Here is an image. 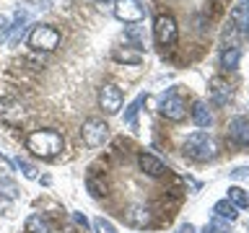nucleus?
Here are the masks:
<instances>
[{"label": "nucleus", "mask_w": 249, "mask_h": 233, "mask_svg": "<svg viewBox=\"0 0 249 233\" xmlns=\"http://www.w3.org/2000/svg\"><path fill=\"white\" fill-rule=\"evenodd\" d=\"M26 148L36 155V158H54V155L62 153L65 140H62V135L57 130H36L29 135Z\"/></svg>", "instance_id": "1"}, {"label": "nucleus", "mask_w": 249, "mask_h": 233, "mask_svg": "<svg viewBox=\"0 0 249 233\" xmlns=\"http://www.w3.org/2000/svg\"><path fill=\"white\" fill-rule=\"evenodd\" d=\"M215 153H218V145L202 130L192 132L184 140V155H190L192 161H210V158H215Z\"/></svg>", "instance_id": "2"}, {"label": "nucleus", "mask_w": 249, "mask_h": 233, "mask_svg": "<svg viewBox=\"0 0 249 233\" xmlns=\"http://www.w3.org/2000/svg\"><path fill=\"white\" fill-rule=\"evenodd\" d=\"M60 39L62 36L54 26H50V23H36L29 34V47L34 52H52L60 47Z\"/></svg>", "instance_id": "3"}, {"label": "nucleus", "mask_w": 249, "mask_h": 233, "mask_svg": "<svg viewBox=\"0 0 249 233\" xmlns=\"http://www.w3.org/2000/svg\"><path fill=\"white\" fill-rule=\"evenodd\" d=\"M159 114L163 116V119H169V122H182L187 116V101H184V96H182V93H177V91L163 93V99L159 104Z\"/></svg>", "instance_id": "4"}, {"label": "nucleus", "mask_w": 249, "mask_h": 233, "mask_svg": "<svg viewBox=\"0 0 249 233\" xmlns=\"http://www.w3.org/2000/svg\"><path fill=\"white\" fill-rule=\"evenodd\" d=\"M81 137H83V143L89 145V148L104 145V143H107V137H109V124H107L104 119H96V116H91V119H86V122H83Z\"/></svg>", "instance_id": "5"}, {"label": "nucleus", "mask_w": 249, "mask_h": 233, "mask_svg": "<svg viewBox=\"0 0 249 233\" xmlns=\"http://www.w3.org/2000/svg\"><path fill=\"white\" fill-rule=\"evenodd\" d=\"M153 34H156V42L163 44V47H171V44H174L177 36H179V26H177L174 16H169V13H159V16H156V21H153Z\"/></svg>", "instance_id": "6"}, {"label": "nucleus", "mask_w": 249, "mask_h": 233, "mask_svg": "<svg viewBox=\"0 0 249 233\" xmlns=\"http://www.w3.org/2000/svg\"><path fill=\"white\" fill-rule=\"evenodd\" d=\"M114 16H117V21H122V23H140L145 18V8L140 5V0H117Z\"/></svg>", "instance_id": "7"}, {"label": "nucleus", "mask_w": 249, "mask_h": 233, "mask_svg": "<svg viewBox=\"0 0 249 233\" xmlns=\"http://www.w3.org/2000/svg\"><path fill=\"white\" fill-rule=\"evenodd\" d=\"M99 106H101V112L104 114H117L122 109V91L117 88L114 83H104L99 88Z\"/></svg>", "instance_id": "8"}, {"label": "nucleus", "mask_w": 249, "mask_h": 233, "mask_svg": "<svg viewBox=\"0 0 249 233\" xmlns=\"http://www.w3.org/2000/svg\"><path fill=\"white\" fill-rule=\"evenodd\" d=\"M138 166H140V171H143V174H148V176H161L163 171H166V166H163L161 158H156L153 153H145V150L138 155Z\"/></svg>", "instance_id": "9"}, {"label": "nucleus", "mask_w": 249, "mask_h": 233, "mask_svg": "<svg viewBox=\"0 0 249 233\" xmlns=\"http://www.w3.org/2000/svg\"><path fill=\"white\" fill-rule=\"evenodd\" d=\"M122 217H124V223L135 225V228H143V225L151 223V213H148V207H143V205H130L122 213Z\"/></svg>", "instance_id": "10"}, {"label": "nucleus", "mask_w": 249, "mask_h": 233, "mask_svg": "<svg viewBox=\"0 0 249 233\" xmlns=\"http://www.w3.org/2000/svg\"><path fill=\"white\" fill-rule=\"evenodd\" d=\"M229 135H231V140H236L239 145H249V119H247V116H236V119H231Z\"/></svg>", "instance_id": "11"}, {"label": "nucleus", "mask_w": 249, "mask_h": 233, "mask_svg": "<svg viewBox=\"0 0 249 233\" xmlns=\"http://www.w3.org/2000/svg\"><path fill=\"white\" fill-rule=\"evenodd\" d=\"M192 122L197 124V127H210L213 124V114H210V109L205 101H195V106H192Z\"/></svg>", "instance_id": "12"}, {"label": "nucleus", "mask_w": 249, "mask_h": 233, "mask_svg": "<svg viewBox=\"0 0 249 233\" xmlns=\"http://www.w3.org/2000/svg\"><path fill=\"white\" fill-rule=\"evenodd\" d=\"M210 96H213V101L218 106H226L231 99V88L221 81V78H213V81H210Z\"/></svg>", "instance_id": "13"}, {"label": "nucleus", "mask_w": 249, "mask_h": 233, "mask_svg": "<svg viewBox=\"0 0 249 233\" xmlns=\"http://www.w3.org/2000/svg\"><path fill=\"white\" fill-rule=\"evenodd\" d=\"M239 62H241V50H239V47H226V50L221 52V67L236 70Z\"/></svg>", "instance_id": "14"}, {"label": "nucleus", "mask_w": 249, "mask_h": 233, "mask_svg": "<svg viewBox=\"0 0 249 233\" xmlns=\"http://www.w3.org/2000/svg\"><path fill=\"white\" fill-rule=\"evenodd\" d=\"M26 233H52V225L39 213H34V215L26 217Z\"/></svg>", "instance_id": "15"}, {"label": "nucleus", "mask_w": 249, "mask_h": 233, "mask_svg": "<svg viewBox=\"0 0 249 233\" xmlns=\"http://www.w3.org/2000/svg\"><path fill=\"white\" fill-rule=\"evenodd\" d=\"M231 23H233V26H239V29H247V26H249V5H247V3L233 5V11H231Z\"/></svg>", "instance_id": "16"}, {"label": "nucleus", "mask_w": 249, "mask_h": 233, "mask_svg": "<svg viewBox=\"0 0 249 233\" xmlns=\"http://www.w3.org/2000/svg\"><path fill=\"white\" fill-rule=\"evenodd\" d=\"M226 200H229L236 210L249 207V194H247L244 189H241V186H231V189H229V197H226Z\"/></svg>", "instance_id": "17"}, {"label": "nucleus", "mask_w": 249, "mask_h": 233, "mask_svg": "<svg viewBox=\"0 0 249 233\" xmlns=\"http://www.w3.org/2000/svg\"><path fill=\"white\" fill-rule=\"evenodd\" d=\"M213 213H215L218 217H223V220H229V223H231V220H236V215H239V213H236V207H233L229 200L215 202V205H213Z\"/></svg>", "instance_id": "18"}, {"label": "nucleus", "mask_w": 249, "mask_h": 233, "mask_svg": "<svg viewBox=\"0 0 249 233\" xmlns=\"http://www.w3.org/2000/svg\"><path fill=\"white\" fill-rule=\"evenodd\" d=\"M112 57L117 62H130V65H138V62H140V52H130L127 47H124V50H114Z\"/></svg>", "instance_id": "19"}, {"label": "nucleus", "mask_w": 249, "mask_h": 233, "mask_svg": "<svg viewBox=\"0 0 249 233\" xmlns=\"http://www.w3.org/2000/svg\"><path fill=\"white\" fill-rule=\"evenodd\" d=\"M93 228H96V233H117L114 223L107 220V217H96V220H93Z\"/></svg>", "instance_id": "20"}, {"label": "nucleus", "mask_w": 249, "mask_h": 233, "mask_svg": "<svg viewBox=\"0 0 249 233\" xmlns=\"http://www.w3.org/2000/svg\"><path fill=\"white\" fill-rule=\"evenodd\" d=\"M86 184H89V189H91L93 197H101V194H107V184H99L93 176H89V182H86Z\"/></svg>", "instance_id": "21"}, {"label": "nucleus", "mask_w": 249, "mask_h": 233, "mask_svg": "<svg viewBox=\"0 0 249 233\" xmlns=\"http://www.w3.org/2000/svg\"><path fill=\"white\" fill-rule=\"evenodd\" d=\"M16 166H18V168L23 171V176H26V179H36V168L31 166L29 161H23V158H18V161H16Z\"/></svg>", "instance_id": "22"}, {"label": "nucleus", "mask_w": 249, "mask_h": 233, "mask_svg": "<svg viewBox=\"0 0 249 233\" xmlns=\"http://www.w3.org/2000/svg\"><path fill=\"white\" fill-rule=\"evenodd\" d=\"M143 101H145V96H140V99H135V101H132V104H130V109H127V114H124V119H127V122H132V119H135V114H138V109H140V104H143Z\"/></svg>", "instance_id": "23"}, {"label": "nucleus", "mask_w": 249, "mask_h": 233, "mask_svg": "<svg viewBox=\"0 0 249 233\" xmlns=\"http://www.w3.org/2000/svg\"><path fill=\"white\" fill-rule=\"evenodd\" d=\"M0 189H5L8 197H16V192H18V189H16V184L11 182V179H5V176H0Z\"/></svg>", "instance_id": "24"}, {"label": "nucleus", "mask_w": 249, "mask_h": 233, "mask_svg": "<svg viewBox=\"0 0 249 233\" xmlns=\"http://www.w3.org/2000/svg\"><path fill=\"white\" fill-rule=\"evenodd\" d=\"M8 29H11V21H8L5 13H0V34H5Z\"/></svg>", "instance_id": "25"}, {"label": "nucleus", "mask_w": 249, "mask_h": 233, "mask_svg": "<svg viewBox=\"0 0 249 233\" xmlns=\"http://www.w3.org/2000/svg\"><path fill=\"white\" fill-rule=\"evenodd\" d=\"M73 217H75V223H78V225L89 228V220H86V215H81V213H73Z\"/></svg>", "instance_id": "26"}, {"label": "nucleus", "mask_w": 249, "mask_h": 233, "mask_svg": "<svg viewBox=\"0 0 249 233\" xmlns=\"http://www.w3.org/2000/svg\"><path fill=\"white\" fill-rule=\"evenodd\" d=\"M177 233H195V228H192V225H190V223H187V225H182V228H179Z\"/></svg>", "instance_id": "27"}, {"label": "nucleus", "mask_w": 249, "mask_h": 233, "mask_svg": "<svg viewBox=\"0 0 249 233\" xmlns=\"http://www.w3.org/2000/svg\"><path fill=\"white\" fill-rule=\"evenodd\" d=\"M202 233H218V231L213 228V225H205V228H202Z\"/></svg>", "instance_id": "28"}, {"label": "nucleus", "mask_w": 249, "mask_h": 233, "mask_svg": "<svg viewBox=\"0 0 249 233\" xmlns=\"http://www.w3.org/2000/svg\"><path fill=\"white\" fill-rule=\"evenodd\" d=\"M244 31H247V36H249V26H247V29H244Z\"/></svg>", "instance_id": "29"}, {"label": "nucleus", "mask_w": 249, "mask_h": 233, "mask_svg": "<svg viewBox=\"0 0 249 233\" xmlns=\"http://www.w3.org/2000/svg\"><path fill=\"white\" fill-rule=\"evenodd\" d=\"M247 233H249V223H247Z\"/></svg>", "instance_id": "30"}, {"label": "nucleus", "mask_w": 249, "mask_h": 233, "mask_svg": "<svg viewBox=\"0 0 249 233\" xmlns=\"http://www.w3.org/2000/svg\"><path fill=\"white\" fill-rule=\"evenodd\" d=\"M247 3H249V0H247Z\"/></svg>", "instance_id": "31"}]
</instances>
